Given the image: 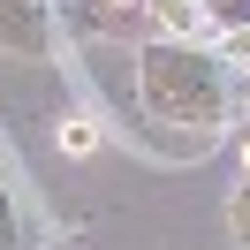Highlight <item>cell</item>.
Wrapping results in <instances>:
<instances>
[{
	"mask_svg": "<svg viewBox=\"0 0 250 250\" xmlns=\"http://www.w3.org/2000/svg\"><path fill=\"white\" fill-rule=\"evenodd\" d=\"M91 122H83V114H68V122H61V152H91Z\"/></svg>",
	"mask_w": 250,
	"mask_h": 250,
	"instance_id": "obj_4",
	"label": "cell"
},
{
	"mask_svg": "<svg viewBox=\"0 0 250 250\" xmlns=\"http://www.w3.org/2000/svg\"><path fill=\"white\" fill-rule=\"evenodd\" d=\"M228 53H235V61L250 68V31H235V38H228Z\"/></svg>",
	"mask_w": 250,
	"mask_h": 250,
	"instance_id": "obj_6",
	"label": "cell"
},
{
	"mask_svg": "<svg viewBox=\"0 0 250 250\" xmlns=\"http://www.w3.org/2000/svg\"><path fill=\"white\" fill-rule=\"evenodd\" d=\"M0 38H16L23 53H46V0H0Z\"/></svg>",
	"mask_w": 250,
	"mask_h": 250,
	"instance_id": "obj_2",
	"label": "cell"
},
{
	"mask_svg": "<svg viewBox=\"0 0 250 250\" xmlns=\"http://www.w3.org/2000/svg\"><path fill=\"white\" fill-rule=\"evenodd\" d=\"M144 99H152L159 122H189V129L220 122V76L197 61V53H174V46L144 53Z\"/></svg>",
	"mask_w": 250,
	"mask_h": 250,
	"instance_id": "obj_1",
	"label": "cell"
},
{
	"mask_svg": "<svg viewBox=\"0 0 250 250\" xmlns=\"http://www.w3.org/2000/svg\"><path fill=\"white\" fill-rule=\"evenodd\" d=\"M243 174H250V137H243Z\"/></svg>",
	"mask_w": 250,
	"mask_h": 250,
	"instance_id": "obj_7",
	"label": "cell"
},
{
	"mask_svg": "<svg viewBox=\"0 0 250 250\" xmlns=\"http://www.w3.org/2000/svg\"><path fill=\"white\" fill-rule=\"evenodd\" d=\"M228 220H235V235H243V243H250V189H243V197H235V212H228Z\"/></svg>",
	"mask_w": 250,
	"mask_h": 250,
	"instance_id": "obj_5",
	"label": "cell"
},
{
	"mask_svg": "<svg viewBox=\"0 0 250 250\" xmlns=\"http://www.w3.org/2000/svg\"><path fill=\"white\" fill-rule=\"evenodd\" d=\"M159 31H167V38H197L205 31V8H197V0H159Z\"/></svg>",
	"mask_w": 250,
	"mask_h": 250,
	"instance_id": "obj_3",
	"label": "cell"
}]
</instances>
